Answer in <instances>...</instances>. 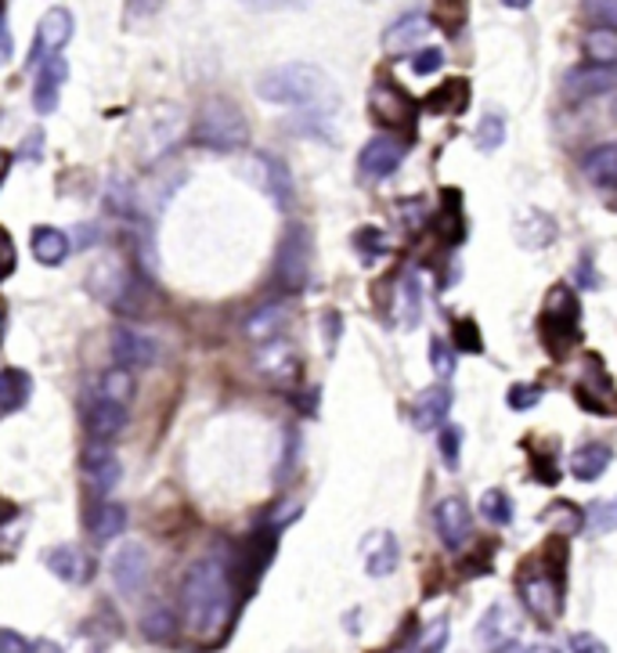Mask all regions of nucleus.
I'll return each mask as SVG.
<instances>
[{"mask_svg":"<svg viewBox=\"0 0 617 653\" xmlns=\"http://www.w3.org/2000/svg\"><path fill=\"white\" fill-rule=\"evenodd\" d=\"M516 632H520V618L510 603H491L484 614L477 621V646L484 653H502L505 646L516 643Z\"/></svg>","mask_w":617,"mask_h":653,"instance_id":"nucleus-11","label":"nucleus"},{"mask_svg":"<svg viewBox=\"0 0 617 653\" xmlns=\"http://www.w3.org/2000/svg\"><path fill=\"white\" fill-rule=\"evenodd\" d=\"M578 315H582V307H578V296H574L571 285H564V282L553 285L545 296L542 318H538V336L553 358H564V354L578 344V336H582Z\"/></svg>","mask_w":617,"mask_h":653,"instance_id":"nucleus-3","label":"nucleus"},{"mask_svg":"<svg viewBox=\"0 0 617 653\" xmlns=\"http://www.w3.org/2000/svg\"><path fill=\"white\" fill-rule=\"evenodd\" d=\"M513 231H516V242H520L524 250H545L548 242L556 239V221H553V217H548L545 210L527 207V210H520Z\"/></svg>","mask_w":617,"mask_h":653,"instance_id":"nucleus-23","label":"nucleus"},{"mask_svg":"<svg viewBox=\"0 0 617 653\" xmlns=\"http://www.w3.org/2000/svg\"><path fill=\"white\" fill-rule=\"evenodd\" d=\"M108 570H113V589L123 600H137L148 584V549L137 546V541H127V546L116 549Z\"/></svg>","mask_w":617,"mask_h":653,"instance_id":"nucleus-10","label":"nucleus"},{"mask_svg":"<svg viewBox=\"0 0 617 653\" xmlns=\"http://www.w3.org/2000/svg\"><path fill=\"white\" fill-rule=\"evenodd\" d=\"M480 516L499 527L513 524V498L505 495V487H488V492L480 495Z\"/></svg>","mask_w":617,"mask_h":653,"instance_id":"nucleus-37","label":"nucleus"},{"mask_svg":"<svg viewBox=\"0 0 617 653\" xmlns=\"http://www.w3.org/2000/svg\"><path fill=\"white\" fill-rule=\"evenodd\" d=\"M437 447H441V459L448 470H459V455H462V430L459 426H441V441H437Z\"/></svg>","mask_w":617,"mask_h":653,"instance_id":"nucleus-44","label":"nucleus"},{"mask_svg":"<svg viewBox=\"0 0 617 653\" xmlns=\"http://www.w3.org/2000/svg\"><path fill=\"white\" fill-rule=\"evenodd\" d=\"M451 344H456L459 350H466V354H480L484 350V336H480L473 318H459L456 329H451Z\"/></svg>","mask_w":617,"mask_h":653,"instance_id":"nucleus-42","label":"nucleus"},{"mask_svg":"<svg viewBox=\"0 0 617 653\" xmlns=\"http://www.w3.org/2000/svg\"><path fill=\"white\" fill-rule=\"evenodd\" d=\"M510 408L513 412H527V408H534L542 401V387H534V383H513L510 387Z\"/></svg>","mask_w":617,"mask_h":653,"instance_id":"nucleus-48","label":"nucleus"},{"mask_svg":"<svg viewBox=\"0 0 617 653\" xmlns=\"http://www.w3.org/2000/svg\"><path fill=\"white\" fill-rule=\"evenodd\" d=\"M445 65V51L441 48H422L411 54V73L416 76H433Z\"/></svg>","mask_w":617,"mask_h":653,"instance_id":"nucleus-46","label":"nucleus"},{"mask_svg":"<svg viewBox=\"0 0 617 653\" xmlns=\"http://www.w3.org/2000/svg\"><path fill=\"white\" fill-rule=\"evenodd\" d=\"M368 108H373L376 124L390 127V130H408L411 124H416V113H419V105L411 102L397 84H387V80H379V84L368 91Z\"/></svg>","mask_w":617,"mask_h":653,"instance_id":"nucleus-8","label":"nucleus"},{"mask_svg":"<svg viewBox=\"0 0 617 653\" xmlns=\"http://www.w3.org/2000/svg\"><path fill=\"white\" fill-rule=\"evenodd\" d=\"M401 301H405V325L411 329L419 318H422V289L416 278H405L401 282Z\"/></svg>","mask_w":617,"mask_h":653,"instance_id":"nucleus-45","label":"nucleus"},{"mask_svg":"<svg viewBox=\"0 0 617 653\" xmlns=\"http://www.w3.org/2000/svg\"><path fill=\"white\" fill-rule=\"evenodd\" d=\"M582 48L588 54V65H599V70H610L617 65V30L610 25H596V30H588Z\"/></svg>","mask_w":617,"mask_h":653,"instance_id":"nucleus-33","label":"nucleus"},{"mask_svg":"<svg viewBox=\"0 0 617 653\" xmlns=\"http://www.w3.org/2000/svg\"><path fill=\"white\" fill-rule=\"evenodd\" d=\"M8 170H11V152H4V148H0V185H4Z\"/></svg>","mask_w":617,"mask_h":653,"instance_id":"nucleus-56","label":"nucleus"},{"mask_svg":"<svg viewBox=\"0 0 617 653\" xmlns=\"http://www.w3.org/2000/svg\"><path fill=\"white\" fill-rule=\"evenodd\" d=\"M614 84H617L614 70H599V65H578V70H571L564 76V102L567 105L593 102V98H599V94L614 91Z\"/></svg>","mask_w":617,"mask_h":653,"instance_id":"nucleus-16","label":"nucleus"},{"mask_svg":"<svg viewBox=\"0 0 617 653\" xmlns=\"http://www.w3.org/2000/svg\"><path fill=\"white\" fill-rule=\"evenodd\" d=\"M30 653H62V650L54 646V643H48V639H40V643H33V646H30Z\"/></svg>","mask_w":617,"mask_h":653,"instance_id":"nucleus-55","label":"nucleus"},{"mask_svg":"<svg viewBox=\"0 0 617 653\" xmlns=\"http://www.w3.org/2000/svg\"><path fill=\"white\" fill-rule=\"evenodd\" d=\"M87 289H91L94 296H98V301H102L105 307H113V310H130L134 278H130V271L123 267L119 256H102V261L91 267Z\"/></svg>","mask_w":617,"mask_h":653,"instance_id":"nucleus-6","label":"nucleus"},{"mask_svg":"<svg viewBox=\"0 0 617 653\" xmlns=\"http://www.w3.org/2000/svg\"><path fill=\"white\" fill-rule=\"evenodd\" d=\"M354 242H358V250L365 253V261H373L376 253L387 250V239H383L376 228H362L358 235H354Z\"/></svg>","mask_w":617,"mask_h":653,"instance_id":"nucleus-49","label":"nucleus"},{"mask_svg":"<svg viewBox=\"0 0 617 653\" xmlns=\"http://www.w3.org/2000/svg\"><path fill=\"white\" fill-rule=\"evenodd\" d=\"M362 560H365L368 578H390L397 570V560H401L394 530H368L362 541Z\"/></svg>","mask_w":617,"mask_h":653,"instance_id":"nucleus-18","label":"nucleus"},{"mask_svg":"<svg viewBox=\"0 0 617 653\" xmlns=\"http://www.w3.org/2000/svg\"><path fill=\"white\" fill-rule=\"evenodd\" d=\"M430 365L441 379H451V372H456V350H451L445 339H433L430 344Z\"/></svg>","mask_w":617,"mask_h":653,"instance_id":"nucleus-47","label":"nucleus"},{"mask_svg":"<svg viewBox=\"0 0 617 653\" xmlns=\"http://www.w3.org/2000/svg\"><path fill=\"white\" fill-rule=\"evenodd\" d=\"M542 520L545 524H556L560 527V538H571L574 530L585 527V516H582L578 506H574V502H553V506L542 513Z\"/></svg>","mask_w":617,"mask_h":653,"instance_id":"nucleus-38","label":"nucleus"},{"mask_svg":"<svg viewBox=\"0 0 617 653\" xmlns=\"http://www.w3.org/2000/svg\"><path fill=\"white\" fill-rule=\"evenodd\" d=\"M15 271V242L4 228H0V278H8Z\"/></svg>","mask_w":617,"mask_h":653,"instance_id":"nucleus-51","label":"nucleus"},{"mask_svg":"<svg viewBox=\"0 0 617 653\" xmlns=\"http://www.w3.org/2000/svg\"><path fill=\"white\" fill-rule=\"evenodd\" d=\"M84 524H87V530L98 541H113L116 535H123V530H127V509H123L119 502L102 498V502H94V506L87 509Z\"/></svg>","mask_w":617,"mask_h":653,"instance_id":"nucleus-24","label":"nucleus"},{"mask_svg":"<svg viewBox=\"0 0 617 653\" xmlns=\"http://www.w3.org/2000/svg\"><path fill=\"white\" fill-rule=\"evenodd\" d=\"M30 393H33V379L30 372H22V369H4L0 372V415H8V412H19V408L30 401Z\"/></svg>","mask_w":617,"mask_h":653,"instance_id":"nucleus-32","label":"nucleus"},{"mask_svg":"<svg viewBox=\"0 0 617 653\" xmlns=\"http://www.w3.org/2000/svg\"><path fill=\"white\" fill-rule=\"evenodd\" d=\"M516 589L520 600L527 603V610L542 624H553L560 618V610H564V584L548 578L542 567H534V575H520Z\"/></svg>","mask_w":617,"mask_h":653,"instance_id":"nucleus-7","label":"nucleus"},{"mask_svg":"<svg viewBox=\"0 0 617 653\" xmlns=\"http://www.w3.org/2000/svg\"><path fill=\"white\" fill-rule=\"evenodd\" d=\"M405 141L394 138V134H376L373 141L362 148L358 156V177L365 185H376V181H387V177L401 167L405 159Z\"/></svg>","mask_w":617,"mask_h":653,"instance_id":"nucleus-9","label":"nucleus"},{"mask_svg":"<svg viewBox=\"0 0 617 653\" xmlns=\"http://www.w3.org/2000/svg\"><path fill=\"white\" fill-rule=\"evenodd\" d=\"M614 119H617V98H614Z\"/></svg>","mask_w":617,"mask_h":653,"instance_id":"nucleus-59","label":"nucleus"},{"mask_svg":"<svg viewBox=\"0 0 617 653\" xmlns=\"http://www.w3.org/2000/svg\"><path fill=\"white\" fill-rule=\"evenodd\" d=\"M127 430V408L116 404V401H105V398H94L87 408V433H91V444H108L113 438Z\"/></svg>","mask_w":617,"mask_h":653,"instance_id":"nucleus-19","label":"nucleus"},{"mask_svg":"<svg viewBox=\"0 0 617 653\" xmlns=\"http://www.w3.org/2000/svg\"><path fill=\"white\" fill-rule=\"evenodd\" d=\"M328 80L318 65L307 62H285L274 70L260 73L257 80V98H264L271 105H314L325 94Z\"/></svg>","mask_w":617,"mask_h":653,"instance_id":"nucleus-2","label":"nucleus"},{"mask_svg":"<svg viewBox=\"0 0 617 653\" xmlns=\"http://www.w3.org/2000/svg\"><path fill=\"white\" fill-rule=\"evenodd\" d=\"M433 527H437V538H441L448 549H462L473 535V513H470V506H466V498L448 495L437 502Z\"/></svg>","mask_w":617,"mask_h":653,"instance_id":"nucleus-14","label":"nucleus"},{"mask_svg":"<svg viewBox=\"0 0 617 653\" xmlns=\"http://www.w3.org/2000/svg\"><path fill=\"white\" fill-rule=\"evenodd\" d=\"M585 524L593 527V535H610V530H617V498L596 502V506L588 509Z\"/></svg>","mask_w":617,"mask_h":653,"instance_id":"nucleus-41","label":"nucleus"},{"mask_svg":"<svg viewBox=\"0 0 617 653\" xmlns=\"http://www.w3.org/2000/svg\"><path fill=\"white\" fill-rule=\"evenodd\" d=\"M0 653H30V643H25L19 632L0 629Z\"/></svg>","mask_w":617,"mask_h":653,"instance_id":"nucleus-52","label":"nucleus"},{"mask_svg":"<svg viewBox=\"0 0 617 653\" xmlns=\"http://www.w3.org/2000/svg\"><path fill=\"white\" fill-rule=\"evenodd\" d=\"M44 564H48V570L59 581H65V584H80L84 578H91L87 570H91V560H84V552H80L76 546H54V549H48V556H44Z\"/></svg>","mask_w":617,"mask_h":653,"instance_id":"nucleus-26","label":"nucleus"},{"mask_svg":"<svg viewBox=\"0 0 617 653\" xmlns=\"http://www.w3.org/2000/svg\"><path fill=\"white\" fill-rule=\"evenodd\" d=\"M448 412H451V390L445 383H437V387H427L416 398V408H411V423H416L419 433L441 430L448 423Z\"/></svg>","mask_w":617,"mask_h":653,"instance_id":"nucleus-21","label":"nucleus"},{"mask_svg":"<svg viewBox=\"0 0 617 653\" xmlns=\"http://www.w3.org/2000/svg\"><path fill=\"white\" fill-rule=\"evenodd\" d=\"M253 369L260 379H268V383H293L296 372H300V354L290 339H268V344L257 347V358H253Z\"/></svg>","mask_w":617,"mask_h":653,"instance_id":"nucleus-12","label":"nucleus"},{"mask_svg":"<svg viewBox=\"0 0 617 653\" xmlns=\"http://www.w3.org/2000/svg\"><path fill=\"white\" fill-rule=\"evenodd\" d=\"M134 390H137L134 372H127V369H108V372H102V379H98V398L116 401V404H123V408H127V404L134 401Z\"/></svg>","mask_w":617,"mask_h":653,"instance_id":"nucleus-35","label":"nucleus"},{"mask_svg":"<svg viewBox=\"0 0 617 653\" xmlns=\"http://www.w3.org/2000/svg\"><path fill=\"white\" fill-rule=\"evenodd\" d=\"M502 653H524V650H520V646H516V643H513V646H505V650H502Z\"/></svg>","mask_w":617,"mask_h":653,"instance_id":"nucleus-58","label":"nucleus"},{"mask_svg":"<svg viewBox=\"0 0 617 653\" xmlns=\"http://www.w3.org/2000/svg\"><path fill=\"white\" fill-rule=\"evenodd\" d=\"M571 650L574 653H610L607 643H603V639L593 635V632H574L571 635Z\"/></svg>","mask_w":617,"mask_h":653,"instance_id":"nucleus-50","label":"nucleus"},{"mask_svg":"<svg viewBox=\"0 0 617 653\" xmlns=\"http://www.w3.org/2000/svg\"><path fill=\"white\" fill-rule=\"evenodd\" d=\"M427 33H430L427 15L411 11V15H401L387 33H383V48H387V51H416Z\"/></svg>","mask_w":617,"mask_h":653,"instance_id":"nucleus-28","label":"nucleus"},{"mask_svg":"<svg viewBox=\"0 0 617 653\" xmlns=\"http://www.w3.org/2000/svg\"><path fill=\"white\" fill-rule=\"evenodd\" d=\"M108 210H113L116 217H137V192L134 185L127 181V177H113L108 181Z\"/></svg>","mask_w":617,"mask_h":653,"instance_id":"nucleus-40","label":"nucleus"},{"mask_svg":"<svg viewBox=\"0 0 617 653\" xmlns=\"http://www.w3.org/2000/svg\"><path fill=\"white\" fill-rule=\"evenodd\" d=\"M142 624H145L148 639H167V635L174 632V614L167 610V603H156V607L142 618Z\"/></svg>","mask_w":617,"mask_h":653,"instance_id":"nucleus-43","label":"nucleus"},{"mask_svg":"<svg viewBox=\"0 0 617 653\" xmlns=\"http://www.w3.org/2000/svg\"><path fill=\"white\" fill-rule=\"evenodd\" d=\"M274 556V535L271 530H264V535H257V538H250L245 546L239 549V560H236V570H231V578L236 575H245V581H257L260 575H264V567H268V560Z\"/></svg>","mask_w":617,"mask_h":653,"instance_id":"nucleus-27","label":"nucleus"},{"mask_svg":"<svg viewBox=\"0 0 617 653\" xmlns=\"http://www.w3.org/2000/svg\"><path fill=\"white\" fill-rule=\"evenodd\" d=\"M527 653H560V650H553V646H534V650H527Z\"/></svg>","mask_w":617,"mask_h":653,"instance_id":"nucleus-57","label":"nucleus"},{"mask_svg":"<svg viewBox=\"0 0 617 653\" xmlns=\"http://www.w3.org/2000/svg\"><path fill=\"white\" fill-rule=\"evenodd\" d=\"M588 11L599 19H607L603 25H610V30H617V0H603V4H588Z\"/></svg>","mask_w":617,"mask_h":653,"instance_id":"nucleus-53","label":"nucleus"},{"mask_svg":"<svg viewBox=\"0 0 617 653\" xmlns=\"http://www.w3.org/2000/svg\"><path fill=\"white\" fill-rule=\"evenodd\" d=\"M466 105H470V84L466 80H448L437 91H430L427 108L437 116H462Z\"/></svg>","mask_w":617,"mask_h":653,"instance_id":"nucleus-31","label":"nucleus"},{"mask_svg":"<svg viewBox=\"0 0 617 653\" xmlns=\"http://www.w3.org/2000/svg\"><path fill=\"white\" fill-rule=\"evenodd\" d=\"M578 278H582V282H588L585 289H596V282H599V278H596V271L588 267V256H585V261H582V267H578Z\"/></svg>","mask_w":617,"mask_h":653,"instance_id":"nucleus-54","label":"nucleus"},{"mask_svg":"<svg viewBox=\"0 0 617 653\" xmlns=\"http://www.w3.org/2000/svg\"><path fill=\"white\" fill-rule=\"evenodd\" d=\"M113 361H116V369H127V372L153 369L159 361V347L153 336L119 325V329H113Z\"/></svg>","mask_w":617,"mask_h":653,"instance_id":"nucleus-13","label":"nucleus"},{"mask_svg":"<svg viewBox=\"0 0 617 653\" xmlns=\"http://www.w3.org/2000/svg\"><path fill=\"white\" fill-rule=\"evenodd\" d=\"M231 570L221 556H202L199 564H191L181 584V621L185 632L202 639V643H213L221 639L228 621H231Z\"/></svg>","mask_w":617,"mask_h":653,"instance_id":"nucleus-1","label":"nucleus"},{"mask_svg":"<svg viewBox=\"0 0 617 653\" xmlns=\"http://www.w3.org/2000/svg\"><path fill=\"white\" fill-rule=\"evenodd\" d=\"M582 167H585V177L596 188H614L617 185V145L614 141L596 145L593 152L585 156Z\"/></svg>","mask_w":617,"mask_h":653,"instance_id":"nucleus-30","label":"nucleus"},{"mask_svg":"<svg viewBox=\"0 0 617 653\" xmlns=\"http://www.w3.org/2000/svg\"><path fill=\"white\" fill-rule=\"evenodd\" d=\"M69 36H73V15H69V8H51L48 15L40 19V25H36L33 62L59 59V51L69 44Z\"/></svg>","mask_w":617,"mask_h":653,"instance_id":"nucleus-17","label":"nucleus"},{"mask_svg":"<svg viewBox=\"0 0 617 653\" xmlns=\"http://www.w3.org/2000/svg\"><path fill=\"white\" fill-rule=\"evenodd\" d=\"M65 76H69V65H65L62 54H59V59L40 62V73H36V84H33V105H36V113L48 116V113H54V108H59Z\"/></svg>","mask_w":617,"mask_h":653,"instance_id":"nucleus-22","label":"nucleus"},{"mask_svg":"<svg viewBox=\"0 0 617 653\" xmlns=\"http://www.w3.org/2000/svg\"><path fill=\"white\" fill-rule=\"evenodd\" d=\"M285 318H290V310H285V304H268L250 315V322H245V336L253 339V344H268V339H279L282 336V325Z\"/></svg>","mask_w":617,"mask_h":653,"instance_id":"nucleus-29","label":"nucleus"},{"mask_svg":"<svg viewBox=\"0 0 617 653\" xmlns=\"http://www.w3.org/2000/svg\"><path fill=\"white\" fill-rule=\"evenodd\" d=\"M311 231L304 224H293L285 231L282 246H279V261H274V278L285 289H304L311 282Z\"/></svg>","mask_w":617,"mask_h":653,"instance_id":"nucleus-5","label":"nucleus"},{"mask_svg":"<svg viewBox=\"0 0 617 653\" xmlns=\"http://www.w3.org/2000/svg\"><path fill=\"white\" fill-rule=\"evenodd\" d=\"M473 141H477L480 152H495V148L505 141V116L495 113V108H488V113L477 119Z\"/></svg>","mask_w":617,"mask_h":653,"instance_id":"nucleus-36","label":"nucleus"},{"mask_svg":"<svg viewBox=\"0 0 617 653\" xmlns=\"http://www.w3.org/2000/svg\"><path fill=\"white\" fill-rule=\"evenodd\" d=\"M448 639H451V621L441 614V618H433V621L427 624V629L419 632L416 646H411L408 653H445Z\"/></svg>","mask_w":617,"mask_h":653,"instance_id":"nucleus-39","label":"nucleus"},{"mask_svg":"<svg viewBox=\"0 0 617 653\" xmlns=\"http://www.w3.org/2000/svg\"><path fill=\"white\" fill-rule=\"evenodd\" d=\"M196 138L213 152H239L250 141V124L239 113V105H231L228 98H210L199 113Z\"/></svg>","mask_w":617,"mask_h":653,"instance_id":"nucleus-4","label":"nucleus"},{"mask_svg":"<svg viewBox=\"0 0 617 653\" xmlns=\"http://www.w3.org/2000/svg\"><path fill=\"white\" fill-rule=\"evenodd\" d=\"M80 470H84V481L91 484V492L98 498H105L108 492H113V487L119 484V477H123L119 455L108 444H87Z\"/></svg>","mask_w":617,"mask_h":653,"instance_id":"nucleus-15","label":"nucleus"},{"mask_svg":"<svg viewBox=\"0 0 617 653\" xmlns=\"http://www.w3.org/2000/svg\"><path fill=\"white\" fill-rule=\"evenodd\" d=\"M253 167H257V181L264 185V192L274 199V207L279 210H290L293 207V177H290V167H285L282 159H274V156H257L253 159Z\"/></svg>","mask_w":617,"mask_h":653,"instance_id":"nucleus-20","label":"nucleus"},{"mask_svg":"<svg viewBox=\"0 0 617 653\" xmlns=\"http://www.w3.org/2000/svg\"><path fill=\"white\" fill-rule=\"evenodd\" d=\"M610 459H614V452H610V447L603 444V441H588V444H582L578 452L571 455V473H574V481H582V484L599 481L603 473H607Z\"/></svg>","mask_w":617,"mask_h":653,"instance_id":"nucleus-25","label":"nucleus"},{"mask_svg":"<svg viewBox=\"0 0 617 653\" xmlns=\"http://www.w3.org/2000/svg\"><path fill=\"white\" fill-rule=\"evenodd\" d=\"M33 256L40 264H48V267H54V264H62L65 256H69V235L62 228H36L33 231Z\"/></svg>","mask_w":617,"mask_h":653,"instance_id":"nucleus-34","label":"nucleus"}]
</instances>
